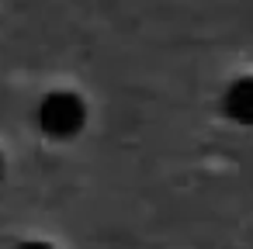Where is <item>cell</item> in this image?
<instances>
[{
	"label": "cell",
	"instance_id": "277c9868",
	"mask_svg": "<svg viewBox=\"0 0 253 249\" xmlns=\"http://www.w3.org/2000/svg\"><path fill=\"white\" fill-rule=\"evenodd\" d=\"M0 177H4V159H0Z\"/></svg>",
	"mask_w": 253,
	"mask_h": 249
},
{
	"label": "cell",
	"instance_id": "6da1fadb",
	"mask_svg": "<svg viewBox=\"0 0 253 249\" xmlns=\"http://www.w3.org/2000/svg\"><path fill=\"white\" fill-rule=\"evenodd\" d=\"M87 121V104L73 90H52L39 104V128L52 139H73Z\"/></svg>",
	"mask_w": 253,
	"mask_h": 249
},
{
	"label": "cell",
	"instance_id": "3957f363",
	"mask_svg": "<svg viewBox=\"0 0 253 249\" xmlns=\"http://www.w3.org/2000/svg\"><path fill=\"white\" fill-rule=\"evenodd\" d=\"M14 249H56V246H49V242H39V239H32V242H21V246H14Z\"/></svg>",
	"mask_w": 253,
	"mask_h": 249
},
{
	"label": "cell",
	"instance_id": "7a4b0ae2",
	"mask_svg": "<svg viewBox=\"0 0 253 249\" xmlns=\"http://www.w3.org/2000/svg\"><path fill=\"white\" fill-rule=\"evenodd\" d=\"M222 111L236 121V125H253V76H243V80H236L229 90H225V97H222Z\"/></svg>",
	"mask_w": 253,
	"mask_h": 249
}]
</instances>
